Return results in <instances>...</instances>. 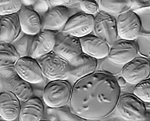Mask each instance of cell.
<instances>
[{"label": "cell", "instance_id": "obj_1", "mask_svg": "<svg viewBox=\"0 0 150 121\" xmlns=\"http://www.w3.org/2000/svg\"><path fill=\"white\" fill-rule=\"evenodd\" d=\"M120 93L121 87L114 75L96 70L75 81L69 108L82 120H103L116 110Z\"/></svg>", "mask_w": 150, "mask_h": 121}, {"label": "cell", "instance_id": "obj_2", "mask_svg": "<svg viewBox=\"0 0 150 121\" xmlns=\"http://www.w3.org/2000/svg\"><path fill=\"white\" fill-rule=\"evenodd\" d=\"M72 86L67 80H51L44 87L42 101L47 107L60 108L68 105Z\"/></svg>", "mask_w": 150, "mask_h": 121}, {"label": "cell", "instance_id": "obj_3", "mask_svg": "<svg viewBox=\"0 0 150 121\" xmlns=\"http://www.w3.org/2000/svg\"><path fill=\"white\" fill-rule=\"evenodd\" d=\"M146 103L133 94L120 93L116 109L122 117L128 121H145L148 117Z\"/></svg>", "mask_w": 150, "mask_h": 121}, {"label": "cell", "instance_id": "obj_4", "mask_svg": "<svg viewBox=\"0 0 150 121\" xmlns=\"http://www.w3.org/2000/svg\"><path fill=\"white\" fill-rule=\"evenodd\" d=\"M37 60L43 76L48 80H67L68 78V61L54 52L52 51Z\"/></svg>", "mask_w": 150, "mask_h": 121}, {"label": "cell", "instance_id": "obj_5", "mask_svg": "<svg viewBox=\"0 0 150 121\" xmlns=\"http://www.w3.org/2000/svg\"><path fill=\"white\" fill-rule=\"evenodd\" d=\"M116 27L120 39L136 40L141 33L142 22L140 18L132 10H128L117 16Z\"/></svg>", "mask_w": 150, "mask_h": 121}, {"label": "cell", "instance_id": "obj_6", "mask_svg": "<svg viewBox=\"0 0 150 121\" xmlns=\"http://www.w3.org/2000/svg\"><path fill=\"white\" fill-rule=\"evenodd\" d=\"M138 51V45L136 40L120 39L110 46L108 57L112 63L123 66L136 58Z\"/></svg>", "mask_w": 150, "mask_h": 121}, {"label": "cell", "instance_id": "obj_7", "mask_svg": "<svg viewBox=\"0 0 150 121\" xmlns=\"http://www.w3.org/2000/svg\"><path fill=\"white\" fill-rule=\"evenodd\" d=\"M94 17L93 31L95 35L111 46L118 38L116 18L102 10L98 11Z\"/></svg>", "mask_w": 150, "mask_h": 121}, {"label": "cell", "instance_id": "obj_8", "mask_svg": "<svg viewBox=\"0 0 150 121\" xmlns=\"http://www.w3.org/2000/svg\"><path fill=\"white\" fill-rule=\"evenodd\" d=\"M122 76L126 82L136 84L141 81L150 78L149 60L144 57H137L123 65L121 70Z\"/></svg>", "mask_w": 150, "mask_h": 121}, {"label": "cell", "instance_id": "obj_9", "mask_svg": "<svg viewBox=\"0 0 150 121\" xmlns=\"http://www.w3.org/2000/svg\"><path fill=\"white\" fill-rule=\"evenodd\" d=\"M52 51L68 62L83 53L79 38L62 32L56 33Z\"/></svg>", "mask_w": 150, "mask_h": 121}, {"label": "cell", "instance_id": "obj_10", "mask_svg": "<svg viewBox=\"0 0 150 121\" xmlns=\"http://www.w3.org/2000/svg\"><path fill=\"white\" fill-rule=\"evenodd\" d=\"M95 16L80 12L70 16L62 27V32L68 34L78 38L93 32Z\"/></svg>", "mask_w": 150, "mask_h": 121}, {"label": "cell", "instance_id": "obj_11", "mask_svg": "<svg viewBox=\"0 0 150 121\" xmlns=\"http://www.w3.org/2000/svg\"><path fill=\"white\" fill-rule=\"evenodd\" d=\"M16 74L30 84H35L44 80L40 65L37 59L30 56L20 57L14 65Z\"/></svg>", "mask_w": 150, "mask_h": 121}, {"label": "cell", "instance_id": "obj_12", "mask_svg": "<svg viewBox=\"0 0 150 121\" xmlns=\"http://www.w3.org/2000/svg\"><path fill=\"white\" fill-rule=\"evenodd\" d=\"M70 16V10L65 6L53 7L44 13L41 18L42 30L56 32L62 29Z\"/></svg>", "mask_w": 150, "mask_h": 121}, {"label": "cell", "instance_id": "obj_13", "mask_svg": "<svg viewBox=\"0 0 150 121\" xmlns=\"http://www.w3.org/2000/svg\"><path fill=\"white\" fill-rule=\"evenodd\" d=\"M56 33L48 30H41L33 36L29 56L38 59L53 51Z\"/></svg>", "mask_w": 150, "mask_h": 121}, {"label": "cell", "instance_id": "obj_14", "mask_svg": "<svg viewBox=\"0 0 150 121\" xmlns=\"http://www.w3.org/2000/svg\"><path fill=\"white\" fill-rule=\"evenodd\" d=\"M0 84L5 91L13 93L22 102L33 96V89L31 84L17 74L8 78H2Z\"/></svg>", "mask_w": 150, "mask_h": 121}, {"label": "cell", "instance_id": "obj_15", "mask_svg": "<svg viewBox=\"0 0 150 121\" xmlns=\"http://www.w3.org/2000/svg\"><path fill=\"white\" fill-rule=\"evenodd\" d=\"M21 32L23 33L35 35L42 30L41 18L31 7L23 5L18 13Z\"/></svg>", "mask_w": 150, "mask_h": 121}, {"label": "cell", "instance_id": "obj_16", "mask_svg": "<svg viewBox=\"0 0 150 121\" xmlns=\"http://www.w3.org/2000/svg\"><path fill=\"white\" fill-rule=\"evenodd\" d=\"M82 52L97 60L106 57L110 46L104 40L93 34H89L79 38Z\"/></svg>", "mask_w": 150, "mask_h": 121}, {"label": "cell", "instance_id": "obj_17", "mask_svg": "<svg viewBox=\"0 0 150 121\" xmlns=\"http://www.w3.org/2000/svg\"><path fill=\"white\" fill-rule=\"evenodd\" d=\"M98 67V60L82 53L69 62V76L79 79L95 72Z\"/></svg>", "mask_w": 150, "mask_h": 121}, {"label": "cell", "instance_id": "obj_18", "mask_svg": "<svg viewBox=\"0 0 150 121\" xmlns=\"http://www.w3.org/2000/svg\"><path fill=\"white\" fill-rule=\"evenodd\" d=\"M21 101L13 93H0V117L5 121H14L19 117Z\"/></svg>", "mask_w": 150, "mask_h": 121}, {"label": "cell", "instance_id": "obj_19", "mask_svg": "<svg viewBox=\"0 0 150 121\" xmlns=\"http://www.w3.org/2000/svg\"><path fill=\"white\" fill-rule=\"evenodd\" d=\"M43 101L39 97L32 96L21 105L19 121H41L45 116Z\"/></svg>", "mask_w": 150, "mask_h": 121}, {"label": "cell", "instance_id": "obj_20", "mask_svg": "<svg viewBox=\"0 0 150 121\" xmlns=\"http://www.w3.org/2000/svg\"><path fill=\"white\" fill-rule=\"evenodd\" d=\"M18 13L0 16V41L12 43L21 35Z\"/></svg>", "mask_w": 150, "mask_h": 121}, {"label": "cell", "instance_id": "obj_21", "mask_svg": "<svg viewBox=\"0 0 150 121\" xmlns=\"http://www.w3.org/2000/svg\"><path fill=\"white\" fill-rule=\"evenodd\" d=\"M133 4V0H100L98 5L103 11L117 16L130 10Z\"/></svg>", "mask_w": 150, "mask_h": 121}, {"label": "cell", "instance_id": "obj_22", "mask_svg": "<svg viewBox=\"0 0 150 121\" xmlns=\"http://www.w3.org/2000/svg\"><path fill=\"white\" fill-rule=\"evenodd\" d=\"M19 58L11 43L0 41V67L14 65Z\"/></svg>", "mask_w": 150, "mask_h": 121}, {"label": "cell", "instance_id": "obj_23", "mask_svg": "<svg viewBox=\"0 0 150 121\" xmlns=\"http://www.w3.org/2000/svg\"><path fill=\"white\" fill-rule=\"evenodd\" d=\"M34 35L23 33L11 43L13 44L20 57L29 56L32 42Z\"/></svg>", "mask_w": 150, "mask_h": 121}, {"label": "cell", "instance_id": "obj_24", "mask_svg": "<svg viewBox=\"0 0 150 121\" xmlns=\"http://www.w3.org/2000/svg\"><path fill=\"white\" fill-rule=\"evenodd\" d=\"M65 107L55 108L48 107L46 115H47L48 117H55V120H57V118H59L58 120H82L73 114L69 107L66 108Z\"/></svg>", "mask_w": 150, "mask_h": 121}, {"label": "cell", "instance_id": "obj_25", "mask_svg": "<svg viewBox=\"0 0 150 121\" xmlns=\"http://www.w3.org/2000/svg\"><path fill=\"white\" fill-rule=\"evenodd\" d=\"M135 85L133 89V94L144 103H150V78L141 81Z\"/></svg>", "mask_w": 150, "mask_h": 121}, {"label": "cell", "instance_id": "obj_26", "mask_svg": "<svg viewBox=\"0 0 150 121\" xmlns=\"http://www.w3.org/2000/svg\"><path fill=\"white\" fill-rule=\"evenodd\" d=\"M23 5L21 0H0V16L18 13Z\"/></svg>", "mask_w": 150, "mask_h": 121}, {"label": "cell", "instance_id": "obj_27", "mask_svg": "<svg viewBox=\"0 0 150 121\" xmlns=\"http://www.w3.org/2000/svg\"><path fill=\"white\" fill-rule=\"evenodd\" d=\"M80 7L83 12L93 15L97 13L99 9L98 4L95 0H81Z\"/></svg>", "mask_w": 150, "mask_h": 121}, {"label": "cell", "instance_id": "obj_28", "mask_svg": "<svg viewBox=\"0 0 150 121\" xmlns=\"http://www.w3.org/2000/svg\"><path fill=\"white\" fill-rule=\"evenodd\" d=\"M0 73L2 78H8L16 74L14 65L0 67Z\"/></svg>", "mask_w": 150, "mask_h": 121}, {"label": "cell", "instance_id": "obj_29", "mask_svg": "<svg viewBox=\"0 0 150 121\" xmlns=\"http://www.w3.org/2000/svg\"><path fill=\"white\" fill-rule=\"evenodd\" d=\"M117 82L118 84V85H119V87H124L125 85V84H127V82L124 79L123 76H119L117 79H116Z\"/></svg>", "mask_w": 150, "mask_h": 121}, {"label": "cell", "instance_id": "obj_30", "mask_svg": "<svg viewBox=\"0 0 150 121\" xmlns=\"http://www.w3.org/2000/svg\"><path fill=\"white\" fill-rule=\"evenodd\" d=\"M1 79H2V76H1V74L0 73V81L1 80Z\"/></svg>", "mask_w": 150, "mask_h": 121}, {"label": "cell", "instance_id": "obj_31", "mask_svg": "<svg viewBox=\"0 0 150 121\" xmlns=\"http://www.w3.org/2000/svg\"><path fill=\"white\" fill-rule=\"evenodd\" d=\"M73 1H81V0H73Z\"/></svg>", "mask_w": 150, "mask_h": 121}, {"label": "cell", "instance_id": "obj_32", "mask_svg": "<svg viewBox=\"0 0 150 121\" xmlns=\"http://www.w3.org/2000/svg\"><path fill=\"white\" fill-rule=\"evenodd\" d=\"M62 1H65V0H62Z\"/></svg>", "mask_w": 150, "mask_h": 121}]
</instances>
